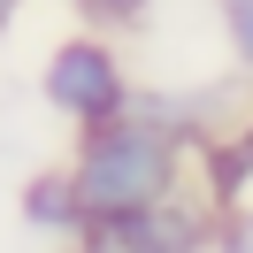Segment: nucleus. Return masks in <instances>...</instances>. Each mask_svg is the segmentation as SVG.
I'll return each instance as SVG.
<instances>
[{
	"label": "nucleus",
	"mask_w": 253,
	"mask_h": 253,
	"mask_svg": "<svg viewBox=\"0 0 253 253\" xmlns=\"http://www.w3.org/2000/svg\"><path fill=\"white\" fill-rule=\"evenodd\" d=\"M215 253H253V207H230L215 222Z\"/></svg>",
	"instance_id": "423d86ee"
},
{
	"label": "nucleus",
	"mask_w": 253,
	"mask_h": 253,
	"mask_svg": "<svg viewBox=\"0 0 253 253\" xmlns=\"http://www.w3.org/2000/svg\"><path fill=\"white\" fill-rule=\"evenodd\" d=\"M23 222L31 230H54V238H84V200H77V184H69V169H54V176H39L31 192H23Z\"/></svg>",
	"instance_id": "20e7f679"
},
{
	"label": "nucleus",
	"mask_w": 253,
	"mask_h": 253,
	"mask_svg": "<svg viewBox=\"0 0 253 253\" xmlns=\"http://www.w3.org/2000/svg\"><path fill=\"white\" fill-rule=\"evenodd\" d=\"M23 16V0H0V31H8V23H16Z\"/></svg>",
	"instance_id": "6e6552de"
},
{
	"label": "nucleus",
	"mask_w": 253,
	"mask_h": 253,
	"mask_svg": "<svg viewBox=\"0 0 253 253\" xmlns=\"http://www.w3.org/2000/svg\"><path fill=\"white\" fill-rule=\"evenodd\" d=\"M215 200H192L184 184L176 192H161V200H146V207H130V215H108V222H92V246L100 253H207L215 246Z\"/></svg>",
	"instance_id": "7ed1b4c3"
},
{
	"label": "nucleus",
	"mask_w": 253,
	"mask_h": 253,
	"mask_svg": "<svg viewBox=\"0 0 253 253\" xmlns=\"http://www.w3.org/2000/svg\"><path fill=\"white\" fill-rule=\"evenodd\" d=\"M39 92H46V108L62 115V123L92 130V123H115V115L130 108V69H123V54H115L108 39H62V46L46 54Z\"/></svg>",
	"instance_id": "f03ea898"
},
{
	"label": "nucleus",
	"mask_w": 253,
	"mask_h": 253,
	"mask_svg": "<svg viewBox=\"0 0 253 253\" xmlns=\"http://www.w3.org/2000/svg\"><path fill=\"white\" fill-rule=\"evenodd\" d=\"M69 184H77L84 215L108 222V215H130V207L161 200V192L184 184V130H169L161 115L146 108H123L115 123H92L69 161ZM84 222V230H92Z\"/></svg>",
	"instance_id": "f257e3e1"
},
{
	"label": "nucleus",
	"mask_w": 253,
	"mask_h": 253,
	"mask_svg": "<svg viewBox=\"0 0 253 253\" xmlns=\"http://www.w3.org/2000/svg\"><path fill=\"white\" fill-rule=\"evenodd\" d=\"M154 0H77V16H92V23H138Z\"/></svg>",
	"instance_id": "0eeeda50"
},
{
	"label": "nucleus",
	"mask_w": 253,
	"mask_h": 253,
	"mask_svg": "<svg viewBox=\"0 0 253 253\" xmlns=\"http://www.w3.org/2000/svg\"><path fill=\"white\" fill-rule=\"evenodd\" d=\"M222 39H230V54L253 69V0H222Z\"/></svg>",
	"instance_id": "39448f33"
}]
</instances>
